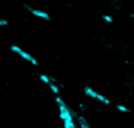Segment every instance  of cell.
Segmentation results:
<instances>
[{"instance_id": "obj_1", "label": "cell", "mask_w": 134, "mask_h": 128, "mask_svg": "<svg viewBox=\"0 0 134 128\" xmlns=\"http://www.w3.org/2000/svg\"><path fill=\"white\" fill-rule=\"evenodd\" d=\"M9 48H11V51L12 52H15L16 55H19L21 59H24V60H26L28 63H30L32 66H34V67H37L38 66V60L30 54V52H28L26 50H24V48H21L20 46H17V44H11L9 46Z\"/></svg>"}, {"instance_id": "obj_2", "label": "cell", "mask_w": 134, "mask_h": 128, "mask_svg": "<svg viewBox=\"0 0 134 128\" xmlns=\"http://www.w3.org/2000/svg\"><path fill=\"white\" fill-rule=\"evenodd\" d=\"M83 93L87 95V97H90L91 99H95V101H97V102H100V103H103V105H110V99L108 98V97H105L104 94H101V93H99V92H96L93 88H91V86H83Z\"/></svg>"}, {"instance_id": "obj_3", "label": "cell", "mask_w": 134, "mask_h": 128, "mask_svg": "<svg viewBox=\"0 0 134 128\" xmlns=\"http://www.w3.org/2000/svg\"><path fill=\"white\" fill-rule=\"evenodd\" d=\"M23 7H24V9L28 11L32 16H34V17H37V18H40V20H43V21H50V15H49L46 11L40 9V8H33V7H30V5H28V4H23Z\"/></svg>"}, {"instance_id": "obj_4", "label": "cell", "mask_w": 134, "mask_h": 128, "mask_svg": "<svg viewBox=\"0 0 134 128\" xmlns=\"http://www.w3.org/2000/svg\"><path fill=\"white\" fill-rule=\"evenodd\" d=\"M74 119H75V121H76L79 128H91V124H90L88 119L83 114H79V112L74 111Z\"/></svg>"}, {"instance_id": "obj_5", "label": "cell", "mask_w": 134, "mask_h": 128, "mask_svg": "<svg viewBox=\"0 0 134 128\" xmlns=\"http://www.w3.org/2000/svg\"><path fill=\"white\" fill-rule=\"evenodd\" d=\"M49 86V89H50V92L54 94V95H60V88H59V85L57 84V81H55V79L47 85Z\"/></svg>"}, {"instance_id": "obj_6", "label": "cell", "mask_w": 134, "mask_h": 128, "mask_svg": "<svg viewBox=\"0 0 134 128\" xmlns=\"http://www.w3.org/2000/svg\"><path fill=\"white\" fill-rule=\"evenodd\" d=\"M116 108H117L120 112H125V114H129V112H131V110H130L127 106H125V105H121V103L116 105Z\"/></svg>"}, {"instance_id": "obj_7", "label": "cell", "mask_w": 134, "mask_h": 128, "mask_svg": "<svg viewBox=\"0 0 134 128\" xmlns=\"http://www.w3.org/2000/svg\"><path fill=\"white\" fill-rule=\"evenodd\" d=\"M101 18H103V21H105L107 24H113V21H114L112 16H109V15H105V13H104V15H101Z\"/></svg>"}, {"instance_id": "obj_8", "label": "cell", "mask_w": 134, "mask_h": 128, "mask_svg": "<svg viewBox=\"0 0 134 128\" xmlns=\"http://www.w3.org/2000/svg\"><path fill=\"white\" fill-rule=\"evenodd\" d=\"M9 25V21L7 18H0V28H5Z\"/></svg>"}]
</instances>
